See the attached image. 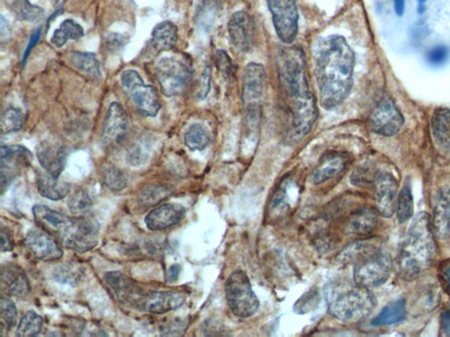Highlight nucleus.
<instances>
[{"label": "nucleus", "instance_id": "nucleus-1", "mask_svg": "<svg viewBox=\"0 0 450 337\" xmlns=\"http://www.w3.org/2000/svg\"><path fill=\"white\" fill-rule=\"evenodd\" d=\"M278 81L284 110L288 119V135L300 142L311 131L318 112L317 101L309 89L304 50L289 47L277 57Z\"/></svg>", "mask_w": 450, "mask_h": 337}, {"label": "nucleus", "instance_id": "nucleus-2", "mask_svg": "<svg viewBox=\"0 0 450 337\" xmlns=\"http://www.w3.org/2000/svg\"><path fill=\"white\" fill-rule=\"evenodd\" d=\"M314 62L321 107L333 110L352 89L356 56L343 36L333 34L316 41Z\"/></svg>", "mask_w": 450, "mask_h": 337}, {"label": "nucleus", "instance_id": "nucleus-3", "mask_svg": "<svg viewBox=\"0 0 450 337\" xmlns=\"http://www.w3.org/2000/svg\"><path fill=\"white\" fill-rule=\"evenodd\" d=\"M34 221L67 249L85 253L94 250L99 241V228L86 218H71L46 206H34Z\"/></svg>", "mask_w": 450, "mask_h": 337}, {"label": "nucleus", "instance_id": "nucleus-4", "mask_svg": "<svg viewBox=\"0 0 450 337\" xmlns=\"http://www.w3.org/2000/svg\"><path fill=\"white\" fill-rule=\"evenodd\" d=\"M436 255L435 238L427 216L420 215L410 228L397 259L398 274L413 281L432 265Z\"/></svg>", "mask_w": 450, "mask_h": 337}, {"label": "nucleus", "instance_id": "nucleus-5", "mask_svg": "<svg viewBox=\"0 0 450 337\" xmlns=\"http://www.w3.org/2000/svg\"><path fill=\"white\" fill-rule=\"evenodd\" d=\"M328 310L345 323H356L368 317L376 307V298L368 289L346 283L328 286Z\"/></svg>", "mask_w": 450, "mask_h": 337}, {"label": "nucleus", "instance_id": "nucleus-6", "mask_svg": "<svg viewBox=\"0 0 450 337\" xmlns=\"http://www.w3.org/2000/svg\"><path fill=\"white\" fill-rule=\"evenodd\" d=\"M267 87L265 67L260 63H249L242 78V102L249 129H257L260 127Z\"/></svg>", "mask_w": 450, "mask_h": 337}, {"label": "nucleus", "instance_id": "nucleus-7", "mask_svg": "<svg viewBox=\"0 0 450 337\" xmlns=\"http://www.w3.org/2000/svg\"><path fill=\"white\" fill-rule=\"evenodd\" d=\"M226 300L236 316H253L260 307V301L252 288L247 273L241 270L233 272L225 283Z\"/></svg>", "mask_w": 450, "mask_h": 337}, {"label": "nucleus", "instance_id": "nucleus-8", "mask_svg": "<svg viewBox=\"0 0 450 337\" xmlns=\"http://www.w3.org/2000/svg\"><path fill=\"white\" fill-rule=\"evenodd\" d=\"M155 73L163 94L168 98L183 94L192 78L190 67L174 57L162 58L156 66Z\"/></svg>", "mask_w": 450, "mask_h": 337}, {"label": "nucleus", "instance_id": "nucleus-9", "mask_svg": "<svg viewBox=\"0 0 450 337\" xmlns=\"http://www.w3.org/2000/svg\"><path fill=\"white\" fill-rule=\"evenodd\" d=\"M392 268L393 263L391 256L379 250L354 265V281L356 285L367 289L376 287L387 281Z\"/></svg>", "mask_w": 450, "mask_h": 337}, {"label": "nucleus", "instance_id": "nucleus-10", "mask_svg": "<svg viewBox=\"0 0 450 337\" xmlns=\"http://www.w3.org/2000/svg\"><path fill=\"white\" fill-rule=\"evenodd\" d=\"M274 30L284 44L290 45L298 34L299 14L296 0H267Z\"/></svg>", "mask_w": 450, "mask_h": 337}, {"label": "nucleus", "instance_id": "nucleus-11", "mask_svg": "<svg viewBox=\"0 0 450 337\" xmlns=\"http://www.w3.org/2000/svg\"><path fill=\"white\" fill-rule=\"evenodd\" d=\"M405 119L391 98H382L370 116V127L373 132L380 135H397L403 126Z\"/></svg>", "mask_w": 450, "mask_h": 337}, {"label": "nucleus", "instance_id": "nucleus-12", "mask_svg": "<svg viewBox=\"0 0 450 337\" xmlns=\"http://www.w3.org/2000/svg\"><path fill=\"white\" fill-rule=\"evenodd\" d=\"M228 33L232 45L242 53L254 49L257 40L256 24L247 12L238 11L232 14L228 23Z\"/></svg>", "mask_w": 450, "mask_h": 337}, {"label": "nucleus", "instance_id": "nucleus-13", "mask_svg": "<svg viewBox=\"0 0 450 337\" xmlns=\"http://www.w3.org/2000/svg\"><path fill=\"white\" fill-rule=\"evenodd\" d=\"M32 158L31 152L24 146H2L0 149L2 195L20 173L21 168L30 166Z\"/></svg>", "mask_w": 450, "mask_h": 337}, {"label": "nucleus", "instance_id": "nucleus-14", "mask_svg": "<svg viewBox=\"0 0 450 337\" xmlns=\"http://www.w3.org/2000/svg\"><path fill=\"white\" fill-rule=\"evenodd\" d=\"M25 246L37 259L50 262L62 259L59 241L43 230H31L25 238Z\"/></svg>", "mask_w": 450, "mask_h": 337}, {"label": "nucleus", "instance_id": "nucleus-15", "mask_svg": "<svg viewBox=\"0 0 450 337\" xmlns=\"http://www.w3.org/2000/svg\"><path fill=\"white\" fill-rule=\"evenodd\" d=\"M376 208L380 215L391 217L394 214L398 189L397 180L388 173H378L374 181Z\"/></svg>", "mask_w": 450, "mask_h": 337}, {"label": "nucleus", "instance_id": "nucleus-16", "mask_svg": "<svg viewBox=\"0 0 450 337\" xmlns=\"http://www.w3.org/2000/svg\"><path fill=\"white\" fill-rule=\"evenodd\" d=\"M37 157L43 170L59 179L66 164L65 147L59 142L45 140L38 145Z\"/></svg>", "mask_w": 450, "mask_h": 337}, {"label": "nucleus", "instance_id": "nucleus-17", "mask_svg": "<svg viewBox=\"0 0 450 337\" xmlns=\"http://www.w3.org/2000/svg\"><path fill=\"white\" fill-rule=\"evenodd\" d=\"M127 129V117L119 103H111L108 108L103 126L102 140L105 145H116L125 136Z\"/></svg>", "mask_w": 450, "mask_h": 337}, {"label": "nucleus", "instance_id": "nucleus-18", "mask_svg": "<svg viewBox=\"0 0 450 337\" xmlns=\"http://www.w3.org/2000/svg\"><path fill=\"white\" fill-rule=\"evenodd\" d=\"M186 208L178 203L162 205L149 213L145 218V224L152 231L167 230L180 224L186 215Z\"/></svg>", "mask_w": 450, "mask_h": 337}, {"label": "nucleus", "instance_id": "nucleus-19", "mask_svg": "<svg viewBox=\"0 0 450 337\" xmlns=\"http://www.w3.org/2000/svg\"><path fill=\"white\" fill-rule=\"evenodd\" d=\"M185 297L177 292H153L142 296L139 307L155 314H164L183 306Z\"/></svg>", "mask_w": 450, "mask_h": 337}, {"label": "nucleus", "instance_id": "nucleus-20", "mask_svg": "<svg viewBox=\"0 0 450 337\" xmlns=\"http://www.w3.org/2000/svg\"><path fill=\"white\" fill-rule=\"evenodd\" d=\"M2 290L12 296L27 297L30 292V284L23 269L15 263H6L1 268Z\"/></svg>", "mask_w": 450, "mask_h": 337}, {"label": "nucleus", "instance_id": "nucleus-21", "mask_svg": "<svg viewBox=\"0 0 450 337\" xmlns=\"http://www.w3.org/2000/svg\"><path fill=\"white\" fill-rule=\"evenodd\" d=\"M379 214L371 208H363L356 210L345 220L342 231L345 235L365 237L378 228Z\"/></svg>", "mask_w": 450, "mask_h": 337}, {"label": "nucleus", "instance_id": "nucleus-22", "mask_svg": "<svg viewBox=\"0 0 450 337\" xmlns=\"http://www.w3.org/2000/svg\"><path fill=\"white\" fill-rule=\"evenodd\" d=\"M139 113L148 117H156L162 105L156 89L141 82L134 85L129 91Z\"/></svg>", "mask_w": 450, "mask_h": 337}, {"label": "nucleus", "instance_id": "nucleus-23", "mask_svg": "<svg viewBox=\"0 0 450 337\" xmlns=\"http://www.w3.org/2000/svg\"><path fill=\"white\" fill-rule=\"evenodd\" d=\"M349 163V155L341 152L325 155L312 173V182L320 184L334 179L346 170Z\"/></svg>", "mask_w": 450, "mask_h": 337}, {"label": "nucleus", "instance_id": "nucleus-24", "mask_svg": "<svg viewBox=\"0 0 450 337\" xmlns=\"http://www.w3.org/2000/svg\"><path fill=\"white\" fill-rule=\"evenodd\" d=\"M379 250H381V246L376 239L370 238V239L358 241L349 244L341 250L336 257V261L342 265H356V263L374 255Z\"/></svg>", "mask_w": 450, "mask_h": 337}, {"label": "nucleus", "instance_id": "nucleus-25", "mask_svg": "<svg viewBox=\"0 0 450 337\" xmlns=\"http://www.w3.org/2000/svg\"><path fill=\"white\" fill-rule=\"evenodd\" d=\"M104 279L120 301L139 303L142 295L139 294L132 279L127 278L123 273L108 272L105 273Z\"/></svg>", "mask_w": 450, "mask_h": 337}, {"label": "nucleus", "instance_id": "nucleus-26", "mask_svg": "<svg viewBox=\"0 0 450 337\" xmlns=\"http://www.w3.org/2000/svg\"><path fill=\"white\" fill-rule=\"evenodd\" d=\"M36 180L40 195L54 202L65 199L71 190L69 184L60 182L59 179L48 173L46 171H37Z\"/></svg>", "mask_w": 450, "mask_h": 337}, {"label": "nucleus", "instance_id": "nucleus-27", "mask_svg": "<svg viewBox=\"0 0 450 337\" xmlns=\"http://www.w3.org/2000/svg\"><path fill=\"white\" fill-rule=\"evenodd\" d=\"M178 31L176 25L165 21L158 23L153 28L150 43L154 52L159 53L169 52L176 45Z\"/></svg>", "mask_w": 450, "mask_h": 337}, {"label": "nucleus", "instance_id": "nucleus-28", "mask_svg": "<svg viewBox=\"0 0 450 337\" xmlns=\"http://www.w3.org/2000/svg\"><path fill=\"white\" fill-rule=\"evenodd\" d=\"M433 225L440 239L446 240L450 237V187L443 191L437 199Z\"/></svg>", "mask_w": 450, "mask_h": 337}, {"label": "nucleus", "instance_id": "nucleus-29", "mask_svg": "<svg viewBox=\"0 0 450 337\" xmlns=\"http://www.w3.org/2000/svg\"><path fill=\"white\" fill-rule=\"evenodd\" d=\"M432 132L436 141L442 149H450V110L439 107L431 120Z\"/></svg>", "mask_w": 450, "mask_h": 337}, {"label": "nucleus", "instance_id": "nucleus-30", "mask_svg": "<svg viewBox=\"0 0 450 337\" xmlns=\"http://www.w3.org/2000/svg\"><path fill=\"white\" fill-rule=\"evenodd\" d=\"M407 316V307L405 301L401 300L391 302L382 308L378 316L371 320L372 326H389L402 322Z\"/></svg>", "mask_w": 450, "mask_h": 337}, {"label": "nucleus", "instance_id": "nucleus-31", "mask_svg": "<svg viewBox=\"0 0 450 337\" xmlns=\"http://www.w3.org/2000/svg\"><path fill=\"white\" fill-rule=\"evenodd\" d=\"M184 141L191 151H203L212 142V133L203 124L194 123L185 132Z\"/></svg>", "mask_w": 450, "mask_h": 337}, {"label": "nucleus", "instance_id": "nucleus-32", "mask_svg": "<svg viewBox=\"0 0 450 337\" xmlns=\"http://www.w3.org/2000/svg\"><path fill=\"white\" fill-rule=\"evenodd\" d=\"M70 62L78 71L84 72L94 78H101L100 62L95 54L73 52L70 56Z\"/></svg>", "mask_w": 450, "mask_h": 337}, {"label": "nucleus", "instance_id": "nucleus-33", "mask_svg": "<svg viewBox=\"0 0 450 337\" xmlns=\"http://www.w3.org/2000/svg\"><path fill=\"white\" fill-rule=\"evenodd\" d=\"M85 36L84 28L72 20H65L59 30L54 32L51 43L57 47L65 45L69 40H79Z\"/></svg>", "mask_w": 450, "mask_h": 337}, {"label": "nucleus", "instance_id": "nucleus-34", "mask_svg": "<svg viewBox=\"0 0 450 337\" xmlns=\"http://www.w3.org/2000/svg\"><path fill=\"white\" fill-rule=\"evenodd\" d=\"M171 190L161 184L150 186L143 189L137 199L140 208L147 209L161 204L171 195Z\"/></svg>", "mask_w": 450, "mask_h": 337}, {"label": "nucleus", "instance_id": "nucleus-35", "mask_svg": "<svg viewBox=\"0 0 450 337\" xmlns=\"http://www.w3.org/2000/svg\"><path fill=\"white\" fill-rule=\"evenodd\" d=\"M152 147L147 140H140L133 142L126 151V162L133 167L141 166L150 160Z\"/></svg>", "mask_w": 450, "mask_h": 337}, {"label": "nucleus", "instance_id": "nucleus-36", "mask_svg": "<svg viewBox=\"0 0 450 337\" xmlns=\"http://www.w3.org/2000/svg\"><path fill=\"white\" fill-rule=\"evenodd\" d=\"M43 320L39 314L34 311H28L21 320L17 327L16 336L19 337H30L39 335L43 327Z\"/></svg>", "mask_w": 450, "mask_h": 337}, {"label": "nucleus", "instance_id": "nucleus-37", "mask_svg": "<svg viewBox=\"0 0 450 337\" xmlns=\"http://www.w3.org/2000/svg\"><path fill=\"white\" fill-rule=\"evenodd\" d=\"M12 10L19 21L34 22L43 16V9L31 4L28 0H16Z\"/></svg>", "mask_w": 450, "mask_h": 337}, {"label": "nucleus", "instance_id": "nucleus-38", "mask_svg": "<svg viewBox=\"0 0 450 337\" xmlns=\"http://www.w3.org/2000/svg\"><path fill=\"white\" fill-rule=\"evenodd\" d=\"M17 314V308L14 302L2 297L0 301V332H1V336L10 331L12 327L15 325Z\"/></svg>", "mask_w": 450, "mask_h": 337}, {"label": "nucleus", "instance_id": "nucleus-39", "mask_svg": "<svg viewBox=\"0 0 450 337\" xmlns=\"http://www.w3.org/2000/svg\"><path fill=\"white\" fill-rule=\"evenodd\" d=\"M414 206L413 193L410 187L405 186L402 188L397 200V216L400 224H405L413 215Z\"/></svg>", "mask_w": 450, "mask_h": 337}, {"label": "nucleus", "instance_id": "nucleus-40", "mask_svg": "<svg viewBox=\"0 0 450 337\" xmlns=\"http://www.w3.org/2000/svg\"><path fill=\"white\" fill-rule=\"evenodd\" d=\"M23 124V113L19 108L9 107L4 111L1 117L2 135L19 131Z\"/></svg>", "mask_w": 450, "mask_h": 337}, {"label": "nucleus", "instance_id": "nucleus-41", "mask_svg": "<svg viewBox=\"0 0 450 337\" xmlns=\"http://www.w3.org/2000/svg\"><path fill=\"white\" fill-rule=\"evenodd\" d=\"M103 180L108 188L114 192H121L127 184L125 174L114 165H107L103 170Z\"/></svg>", "mask_w": 450, "mask_h": 337}, {"label": "nucleus", "instance_id": "nucleus-42", "mask_svg": "<svg viewBox=\"0 0 450 337\" xmlns=\"http://www.w3.org/2000/svg\"><path fill=\"white\" fill-rule=\"evenodd\" d=\"M201 5L199 6V12H197V23L204 30H207L212 26L210 23L209 14L212 15L215 18L216 12L221 6V1L220 0H200Z\"/></svg>", "mask_w": 450, "mask_h": 337}, {"label": "nucleus", "instance_id": "nucleus-43", "mask_svg": "<svg viewBox=\"0 0 450 337\" xmlns=\"http://www.w3.org/2000/svg\"><path fill=\"white\" fill-rule=\"evenodd\" d=\"M92 200L90 195L85 190L79 191L69 199V209L72 214L79 215L88 213L92 208Z\"/></svg>", "mask_w": 450, "mask_h": 337}, {"label": "nucleus", "instance_id": "nucleus-44", "mask_svg": "<svg viewBox=\"0 0 450 337\" xmlns=\"http://www.w3.org/2000/svg\"><path fill=\"white\" fill-rule=\"evenodd\" d=\"M318 291L311 289L296 301L294 306V311L300 314L309 313V311L314 310V308L318 306Z\"/></svg>", "mask_w": 450, "mask_h": 337}, {"label": "nucleus", "instance_id": "nucleus-45", "mask_svg": "<svg viewBox=\"0 0 450 337\" xmlns=\"http://www.w3.org/2000/svg\"><path fill=\"white\" fill-rule=\"evenodd\" d=\"M54 279L61 284L76 285L79 279V272L72 266L63 265L56 270Z\"/></svg>", "mask_w": 450, "mask_h": 337}, {"label": "nucleus", "instance_id": "nucleus-46", "mask_svg": "<svg viewBox=\"0 0 450 337\" xmlns=\"http://www.w3.org/2000/svg\"><path fill=\"white\" fill-rule=\"evenodd\" d=\"M216 65L225 78H231L234 76L235 65H233L231 57L225 50H221L216 52Z\"/></svg>", "mask_w": 450, "mask_h": 337}, {"label": "nucleus", "instance_id": "nucleus-47", "mask_svg": "<svg viewBox=\"0 0 450 337\" xmlns=\"http://www.w3.org/2000/svg\"><path fill=\"white\" fill-rule=\"evenodd\" d=\"M449 52L444 46H437L429 50L427 55V61L433 65H442L448 58Z\"/></svg>", "mask_w": 450, "mask_h": 337}, {"label": "nucleus", "instance_id": "nucleus-48", "mask_svg": "<svg viewBox=\"0 0 450 337\" xmlns=\"http://www.w3.org/2000/svg\"><path fill=\"white\" fill-rule=\"evenodd\" d=\"M121 80H122L123 87L127 91H129L134 85L143 82L141 76L135 69H127L124 72Z\"/></svg>", "mask_w": 450, "mask_h": 337}, {"label": "nucleus", "instance_id": "nucleus-49", "mask_svg": "<svg viewBox=\"0 0 450 337\" xmlns=\"http://www.w3.org/2000/svg\"><path fill=\"white\" fill-rule=\"evenodd\" d=\"M210 77H212V73H210L209 67H206L203 73L200 91L198 92V98L199 100H204L207 97V95L209 94Z\"/></svg>", "mask_w": 450, "mask_h": 337}, {"label": "nucleus", "instance_id": "nucleus-50", "mask_svg": "<svg viewBox=\"0 0 450 337\" xmlns=\"http://www.w3.org/2000/svg\"><path fill=\"white\" fill-rule=\"evenodd\" d=\"M0 238H1L2 252H8V251H12V249H14V240H12L10 232H9L8 228L4 227V226H1V230H0Z\"/></svg>", "mask_w": 450, "mask_h": 337}, {"label": "nucleus", "instance_id": "nucleus-51", "mask_svg": "<svg viewBox=\"0 0 450 337\" xmlns=\"http://www.w3.org/2000/svg\"><path fill=\"white\" fill-rule=\"evenodd\" d=\"M124 43H125L124 37L121 36V34H110L107 39V45L108 50H111V52H116V50L122 49Z\"/></svg>", "mask_w": 450, "mask_h": 337}, {"label": "nucleus", "instance_id": "nucleus-52", "mask_svg": "<svg viewBox=\"0 0 450 337\" xmlns=\"http://www.w3.org/2000/svg\"><path fill=\"white\" fill-rule=\"evenodd\" d=\"M41 34V28H38L37 30H34L33 32V34H32L30 40V41H28V45L27 47V49H25V50L23 60H22V63H23V65H25V62H27V59L28 58V56H30L31 50H33V47L37 43V41H39Z\"/></svg>", "mask_w": 450, "mask_h": 337}, {"label": "nucleus", "instance_id": "nucleus-53", "mask_svg": "<svg viewBox=\"0 0 450 337\" xmlns=\"http://www.w3.org/2000/svg\"><path fill=\"white\" fill-rule=\"evenodd\" d=\"M440 329L443 335L450 336V309L443 312L440 316Z\"/></svg>", "mask_w": 450, "mask_h": 337}, {"label": "nucleus", "instance_id": "nucleus-54", "mask_svg": "<svg viewBox=\"0 0 450 337\" xmlns=\"http://www.w3.org/2000/svg\"><path fill=\"white\" fill-rule=\"evenodd\" d=\"M181 266L178 265H174L170 267L167 272V281L169 282H175L178 281V276H180Z\"/></svg>", "mask_w": 450, "mask_h": 337}, {"label": "nucleus", "instance_id": "nucleus-55", "mask_svg": "<svg viewBox=\"0 0 450 337\" xmlns=\"http://www.w3.org/2000/svg\"><path fill=\"white\" fill-rule=\"evenodd\" d=\"M443 281L445 283L446 288L450 292V261L446 262L442 266V272Z\"/></svg>", "mask_w": 450, "mask_h": 337}, {"label": "nucleus", "instance_id": "nucleus-56", "mask_svg": "<svg viewBox=\"0 0 450 337\" xmlns=\"http://www.w3.org/2000/svg\"><path fill=\"white\" fill-rule=\"evenodd\" d=\"M395 12L398 16L404 15L405 8V0H393Z\"/></svg>", "mask_w": 450, "mask_h": 337}, {"label": "nucleus", "instance_id": "nucleus-57", "mask_svg": "<svg viewBox=\"0 0 450 337\" xmlns=\"http://www.w3.org/2000/svg\"><path fill=\"white\" fill-rule=\"evenodd\" d=\"M426 0H419L420 3V8H419V12L420 14H423L424 12H425V4Z\"/></svg>", "mask_w": 450, "mask_h": 337}]
</instances>
